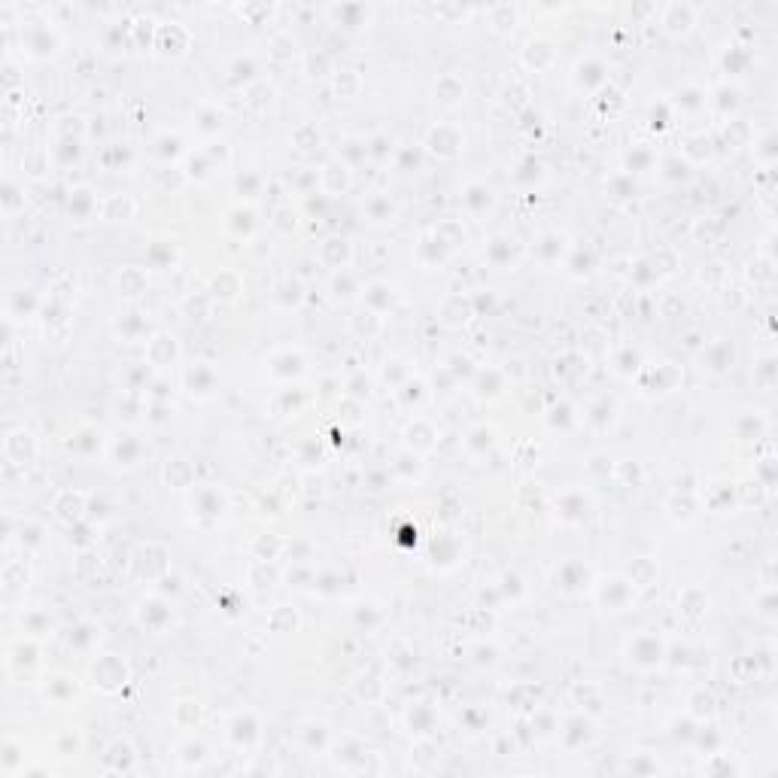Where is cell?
I'll use <instances>...</instances> for the list:
<instances>
[{"label":"cell","instance_id":"1","mask_svg":"<svg viewBox=\"0 0 778 778\" xmlns=\"http://www.w3.org/2000/svg\"><path fill=\"white\" fill-rule=\"evenodd\" d=\"M22 46L34 55V58H46V55L58 52V34H55L49 25H31L22 31Z\"/></svg>","mask_w":778,"mask_h":778},{"label":"cell","instance_id":"7","mask_svg":"<svg viewBox=\"0 0 778 778\" xmlns=\"http://www.w3.org/2000/svg\"><path fill=\"white\" fill-rule=\"evenodd\" d=\"M180 760L186 763H201L204 760V748L201 745H195V742H189V745H182V754H180Z\"/></svg>","mask_w":778,"mask_h":778},{"label":"cell","instance_id":"5","mask_svg":"<svg viewBox=\"0 0 778 778\" xmlns=\"http://www.w3.org/2000/svg\"><path fill=\"white\" fill-rule=\"evenodd\" d=\"M49 626H52V620H49V614H43V611L22 614V629L27 635H43V633H49Z\"/></svg>","mask_w":778,"mask_h":778},{"label":"cell","instance_id":"4","mask_svg":"<svg viewBox=\"0 0 778 778\" xmlns=\"http://www.w3.org/2000/svg\"><path fill=\"white\" fill-rule=\"evenodd\" d=\"M441 140V146H435L432 152H438V155H456V152H462V146H465V137L459 134L456 128H447V125H441V128H435L432 134H429V143H438Z\"/></svg>","mask_w":778,"mask_h":778},{"label":"cell","instance_id":"3","mask_svg":"<svg viewBox=\"0 0 778 778\" xmlns=\"http://www.w3.org/2000/svg\"><path fill=\"white\" fill-rule=\"evenodd\" d=\"M43 696H46V703L61 705V709H64V705H70L76 696H80V684H76L70 675H64V672H58V675H49V678H46Z\"/></svg>","mask_w":778,"mask_h":778},{"label":"cell","instance_id":"6","mask_svg":"<svg viewBox=\"0 0 778 778\" xmlns=\"http://www.w3.org/2000/svg\"><path fill=\"white\" fill-rule=\"evenodd\" d=\"M231 735H235L237 742H252V739H256V720H252V714H250V720H246V727H244V714H237L235 724H231Z\"/></svg>","mask_w":778,"mask_h":778},{"label":"cell","instance_id":"9","mask_svg":"<svg viewBox=\"0 0 778 778\" xmlns=\"http://www.w3.org/2000/svg\"><path fill=\"white\" fill-rule=\"evenodd\" d=\"M16 195H19L16 182H6V186H3V210H6V213L16 207Z\"/></svg>","mask_w":778,"mask_h":778},{"label":"cell","instance_id":"2","mask_svg":"<svg viewBox=\"0 0 778 778\" xmlns=\"http://www.w3.org/2000/svg\"><path fill=\"white\" fill-rule=\"evenodd\" d=\"M3 453H6V459H10L12 465H27L34 456H37V441H34L31 432H25V429H16V432L6 435Z\"/></svg>","mask_w":778,"mask_h":778},{"label":"cell","instance_id":"8","mask_svg":"<svg viewBox=\"0 0 778 778\" xmlns=\"http://www.w3.org/2000/svg\"><path fill=\"white\" fill-rule=\"evenodd\" d=\"M80 751V739H76L73 733H67V735H61V745H58V754L61 757H70V754H76Z\"/></svg>","mask_w":778,"mask_h":778}]
</instances>
